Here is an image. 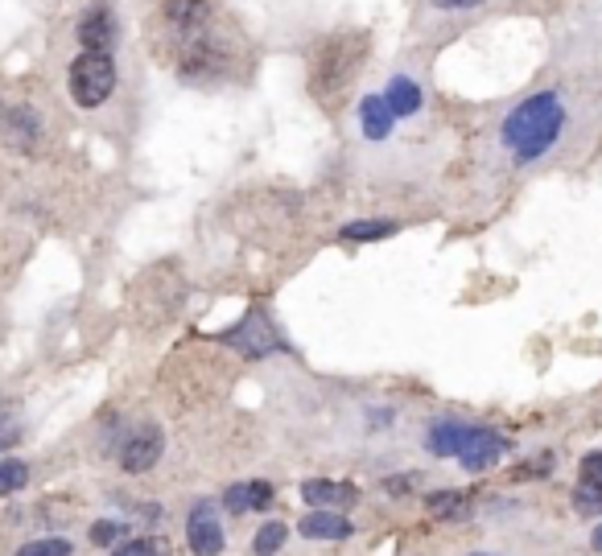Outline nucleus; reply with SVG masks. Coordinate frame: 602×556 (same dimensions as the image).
Wrapping results in <instances>:
<instances>
[{"label":"nucleus","mask_w":602,"mask_h":556,"mask_svg":"<svg viewBox=\"0 0 602 556\" xmlns=\"http://www.w3.org/2000/svg\"><path fill=\"white\" fill-rule=\"evenodd\" d=\"M565 124H570L565 95L561 91H537L504 116V124H499V145H504V153L516 165H532L557 149V141L565 136Z\"/></svg>","instance_id":"f257e3e1"},{"label":"nucleus","mask_w":602,"mask_h":556,"mask_svg":"<svg viewBox=\"0 0 602 556\" xmlns=\"http://www.w3.org/2000/svg\"><path fill=\"white\" fill-rule=\"evenodd\" d=\"M116 87V62L112 54H95V50H83L75 62H71V99L79 108H99Z\"/></svg>","instance_id":"f03ea898"},{"label":"nucleus","mask_w":602,"mask_h":556,"mask_svg":"<svg viewBox=\"0 0 602 556\" xmlns=\"http://www.w3.org/2000/svg\"><path fill=\"white\" fill-rule=\"evenodd\" d=\"M355 62H359L355 38H339V42H330V46L314 58V91H318V95L339 91V87L355 75Z\"/></svg>","instance_id":"7ed1b4c3"},{"label":"nucleus","mask_w":602,"mask_h":556,"mask_svg":"<svg viewBox=\"0 0 602 556\" xmlns=\"http://www.w3.org/2000/svg\"><path fill=\"white\" fill-rule=\"evenodd\" d=\"M223 342H231L240 355H248V359H260V355H273V351H281V338H277V330H273V322L260 314V309H252V314L231 330V334H223Z\"/></svg>","instance_id":"20e7f679"},{"label":"nucleus","mask_w":602,"mask_h":556,"mask_svg":"<svg viewBox=\"0 0 602 556\" xmlns=\"http://www.w3.org/2000/svg\"><path fill=\"white\" fill-rule=\"evenodd\" d=\"M161 449H165V433L157 425H141V429H132L120 445V466L128 474H145L161 462Z\"/></svg>","instance_id":"39448f33"},{"label":"nucleus","mask_w":602,"mask_h":556,"mask_svg":"<svg viewBox=\"0 0 602 556\" xmlns=\"http://www.w3.org/2000/svg\"><path fill=\"white\" fill-rule=\"evenodd\" d=\"M504 449H508V441L499 437L495 429L471 425V429H466L462 449H458V462H462L466 470H487V466H495L499 458H504Z\"/></svg>","instance_id":"423d86ee"},{"label":"nucleus","mask_w":602,"mask_h":556,"mask_svg":"<svg viewBox=\"0 0 602 556\" xmlns=\"http://www.w3.org/2000/svg\"><path fill=\"white\" fill-rule=\"evenodd\" d=\"M79 42H83V50H95V54H108L112 50V42H116V17H112V9L104 5V0H95V5L79 17Z\"/></svg>","instance_id":"0eeeda50"},{"label":"nucleus","mask_w":602,"mask_h":556,"mask_svg":"<svg viewBox=\"0 0 602 556\" xmlns=\"http://www.w3.org/2000/svg\"><path fill=\"white\" fill-rule=\"evenodd\" d=\"M186 540H190L194 556H219V552H223V528H219V515H215L211 503H198V507L190 511Z\"/></svg>","instance_id":"6e6552de"},{"label":"nucleus","mask_w":602,"mask_h":556,"mask_svg":"<svg viewBox=\"0 0 602 556\" xmlns=\"http://www.w3.org/2000/svg\"><path fill=\"white\" fill-rule=\"evenodd\" d=\"M301 499H306L310 507L318 511H343L359 499V491L351 482H326V478H310V482H301Z\"/></svg>","instance_id":"1a4fd4ad"},{"label":"nucleus","mask_w":602,"mask_h":556,"mask_svg":"<svg viewBox=\"0 0 602 556\" xmlns=\"http://www.w3.org/2000/svg\"><path fill=\"white\" fill-rule=\"evenodd\" d=\"M207 21H211L207 0H165V25H170L178 38H190V33L207 29Z\"/></svg>","instance_id":"9d476101"},{"label":"nucleus","mask_w":602,"mask_h":556,"mask_svg":"<svg viewBox=\"0 0 602 556\" xmlns=\"http://www.w3.org/2000/svg\"><path fill=\"white\" fill-rule=\"evenodd\" d=\"M392 108L384 95H363L359 99V124H363V136L367 141H384V136L392 132Z\"/></svg>","instance_id":"9b49d317"},{"label":"nucleus","mask_w":602,"mask_h":556,"mask_svg":"<svg viewBox=\"0 0 602 556\" xmlns=\"http://www.w3.org/2000/svg\"><path fill=\"white\" fill-rule=\"evenodd\" d=\"M297 532L306 536V540H347V536H351V524H347L339 511H310V515L297 524Z\"/></svg>","instance_id":"f8f14e48"},{"label":"nucleus","mask_w":602,"mask_h":556,"mask_svg":"<svg viewBox=\"0 0 602 556\" xmlns=\"http://www.w3.org/2000/svg\"><path fill=\"white\" fill-rule=\"evenodd\" d=\"M384 99H388L392 116H413V112L421 108V87H417L413 79H405V75H392Z\"/></svg>","instance_id":"ddd939ff"},{"label":"nucleus","mask_w":602,"mask_h":556,"mask_svg":"<svg viewBox=\"0 0 602 556\" xmlns=\"http://www.w3.org/2000/svg\"><path fill=\"white\" fill-rule=\"evenodd\" d=\"M466 429L471 425H462V421H442V425H433L429 429V449L438 458H458V449L466 441Z\"/></svg>","instance_id":"4468645a"},{"label":"nucleus","mask_w":602,"mask_h":556,"mask_svg":"<svg viewBox=\"0 0 602 556\" xmlns=\"http://www.w3.org/2000/svg\"><path fill=\"white\" fill-rule=\"evenodd\" d=\"M425 511L433 519H458V515H466V495L462 491H433V495H425Z\"/></svg>","instance_id":"2eb2a0df"},{"label":"nucleus","mask_w":602,"mask_h":556,"mask_svg":"<svg viewBox=\"0 0 602 556\" xmlns=\"http://www.w3.org/2000/svg\"><path fill=\"white\" fill-rule=\"evenodd\" d=\"M25 482H29V466H25V462H17V458H5V462H0V499L17 495Z\"/></svg>","instance_id":"dca6fc26"},{"label":"nucleus","mask_w":602,"mask_h":556,"mask_svg":"<svg viewBox=\"0 0 602 556\" xmlns=\"http://www.w3.org/2000/svg\"><path fill=\"white\" fill-rule=\"evenodd\" d=\"M285 536H289V528L273 519V524H264V528L256 532L252 552H256V556H277V552H281V544H285Z\"/></svg>","instance_id":"f3484780"},{"label":"nucleus","mask_w":602,"mask_h":556,"mask_svg":"<svg viewBox=\"0 0 602 556\" xmlns=\"http://www.w3.org/2000/svg\"><path fill=\"white\" fill-rule=\"evenodd\" d=\"M112 556H170V540L165 536H141V540L120 544Z\"/></svg>","instance_id":"a211bd4d"},{"label":"nucleus","mask_w":602,"mask_h":556,"mask_svg":"<svg viewBox=\"0 0 602 556\" xmlns=\"http://www.w3.org/2000/svg\"><path fill=\"white\" fill-rule=\"evenodd\" d=\"M396 231V223H384V219H363V223H347L343 227V239H359V243H367V239H388Z\"/></svg>","instance_id":"6ab92c4d"},{"label":"nucleus","mask_w":602,"mask_h":556,"mask_svg":"<svg viewBox=\"0 0 602 556\" xmlns=\"http://www.w3.org/2000/svg\"><path fill=\"white\" fill-rule=\"evenodd\" d=\"M17 556H71V540H58V536H50V540H29V544L17 548Z\"/></svg>","instance_id":"aec40b11"},{"label":"nucleus","mask_w":602,"mask_h":556,"mask_svg":"<svg viewBox=\"0 0 602 556\" xmlns=\"http://www.w3.org/2000/svg\"><path fill=\"white\" fill-rule=\"evenodd\" d=\"M578 478H582V486H594V491H602V449H594V454L582 458Z\"/></svg>","instance_id":"412c9836"},{"label":"nucleus","mask_w":602,"mask_h":556,"mask_svg":"<svg viewBox=\"0 0 602 556\" xmlns=\"http://www.w3.org/2000/svg\"><path fill=\"white\" fill-rule=\"evenodd\" d=\"M248 507H252V486H244V482L227 486V511H231V515H244Z\"/></svg>","instance_id":"4be33fe9"},{"label":"nucleus","mask_w":602,"mask_h":556,"mask_svg":"<svg viewBox=\"0 0 602 556\" xmlns=\"http://www.w3.org/2000/svg\"><path fill=\"white\" fill-rule=\"evenodd\" d=\"M574 503H578V511H602V491H594V486H578V495H574Z\"/></svg>","instance_id":"5701e85b"},{"label":"nucleus","mask_w":602,"mask_h":556,"mask_svg":"<svg viewBox=\"0 0 602 556\" xmlns=\"http://www.w3.org/2000/svg\"><path fill=\"white\" fill-rule=\"evenodd\" d=\"M116 532H120V528L112 524V519H99V524L91 528V544H112V540H116Z\"/></svg>","instance_id":"b1692460"},{"label":"nucleus","mask_w":602,"mask_h":556,"mask_svg":"<svg viewBox=\"0 0 602 556\" xmlns=\"http://www.w3.org/2000/svg\"><path fill=\"white\" fill-rule=\"evenodd\" d=\"M433 9H446V13H462V9H479L487 0H429Z\"/></svg>","instance_id":"393cba45"},{"label":"nucleus","mask_w":602,"mask_h":556,"mask_svg":"<svg viewBox=\"0 0 602 556\" xmlns=\"http://www.w3.org/2000/svg\"><path fill=\"white\" fill-rule=\"evenodd\" d=\"M252 486V507H269L273 503V482H248Z\"/></svg>","instance_id":"a878e982"},{"label":"nucleus","mask_w":602,"mask_h":556,"mask_svg":"<svg viewBox=\"0 0 602 556\" xmlns=\"http://www.w3.org/2000/svg\"><path fill=\"white\" fill-rule=\"evenodd\" d=\"M17 437H21V429H17L13 421H0V449H9Z\"/></svg>","instance_id":"bb28decb"}]
</instances>
